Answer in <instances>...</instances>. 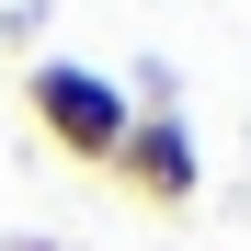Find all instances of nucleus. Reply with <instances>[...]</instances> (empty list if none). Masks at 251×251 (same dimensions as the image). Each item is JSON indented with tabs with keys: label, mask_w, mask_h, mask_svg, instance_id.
Listing matches in <instances>:
<instances>
[{
	"label": "nucleus",
	"mask_w": 251,
	"mask_h": 251,
	"mask_svg": "<svg viewBox=\"0 0 251 251\" xmlns=\"http://www.w3.org/2000/svg\"><path fill=\"white\" fill-rule=\"evenodd\" d=\"M23 114L46 126V149L114 172L126 126H137V92H126V80H103V69H80V57H34V69H23Z\"/></svg>",
	"instance_id": "obj_1"
},
{
	"label": "nucleus",
	"mask_w": 251,
	"mask_h": 251,
	"mask_svg": "<svg viewBox=\"0 0 251 251\" xmlns=\"http://www.w3.org/2000/svg\"><path fill=\"white\" fill-rule=\"evenodd\" d=\"M114 183L137 194V205H160V217H183V205L205 194V149H194L183 103H160V114H137V126H126V149H114Z\"/></svg>",
	"instance_id": "obj_2"
},
{
	"label": "nucleus",
	"mask_w": 251,
	"mask_h": 251,
	"mask_svg": "<svg viewBox=\"0 0 251 251\" xmlns=\"http://www.w3.org/2000/svg\"><path fill=\"white\" fill-rule=\"evenodd\" d=\"M12 251H46V240H12Z\"/></svg>",
	"instance_id": "obj_3"
}]
</instances>
